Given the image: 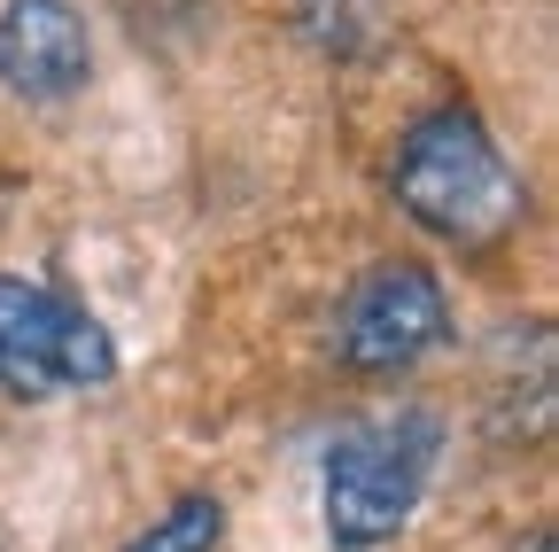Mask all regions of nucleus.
<instances>
[{"instance_id":"39448f33","label":"nucleus","mask_w":559,"mask_h":552,"mask_svg":"<svg viewBox=\"0 0 559 552\" xmlns=\"http://www.w3.org/2000/svg\"><path fill=\"white\" fill-rule=\"evenodd\" d=\"M94 71L86 24L70 0H9L0 9V86L24 102H62Z\"/></svg>"},{"instance_id":"f03ea898","label":"nucleus","mask_w":559,"mask_h":552,"mask_svg":"<svg viewBox=\"0 0 559 552\" xmlns=\"http://www.w3.org/2000/svg\"><path fill=\"white\" fill-rule=\"evenodd\" d=\"M436 412H381V421L334 436L319 498H326V537L342 552H373L404 529V514L419 506V482L436 467Z\"/></svg>"},{"instance_id":"f257e3e1","label":"nucleus","mask_w":559,"mask_h":552,"mask_svg":"<svg viewBox=\"0 0 559 552\" xmlns=\"http://www.w3.org/2000/svg\"><path fill=\"white\" fill-rule=\"evenodd\" d=\"M396 202L412 211V226H428L436 242L489 257L521 219H528V187L521 172L498 156V141L481 132L474 109H428L404 125L396 141V172H389Z\"/></svg>"},{"instance_id":"423d86ee","label":"nucleus","mask_w":559,"mask_h":552,"mask_svg":"<svg viewBox=\"0 0 559 552\" xmlns=\"http://www.w3.org/2000/svg\"><path fill=\"white\" fill-rule=\"evenodd\" d=\"M218 537H226V506L194 491V498H179L171 514H156L124 552H218Z\"/></svg>"},{"instance_id":"0eeeda50","label":"nucleus","mask_w":559,"mask_h":552,"mask_svg":"<svg viewBox=\"0 0 559 552\" xmlns=\"http://www.w3.org/2000/svg\"><path fill=\"white\" fill-rule=\"evenodd\" d=\"M528 552H551V537H536V544H528Z\"/></svg>"},{"instance_id":"20e7f679","label":"nucleus","mask_w":559,"mask_h":552,"mask_svg":"<svg viewBox=\"0 0 559 552\" xmlns=\"http://www.w3.org/2000/svg\"><path fill=\"white\" fill-rule=\"evenodd\" d=\"M451 334V304H443V281L428 265H373L349 281L342 312H334V359L358 366V374H404Z\"/></svg>"},{"instance_id":"7ed1b4c3","label":"nucleus","mask_w":559,"mask_h":552,"mask_svg":"<svg viewBox=\"0 0 559 552\" xmlns=\"http://www.w3.org/2000/svg\"><path fill=\"white\" fill-rule=\"evenodd\" d=\"M117 374V351L94 312L62 304L55 289L0 281V389L9 397H55V389H94Z\"/></svg>"}]
</instances>
